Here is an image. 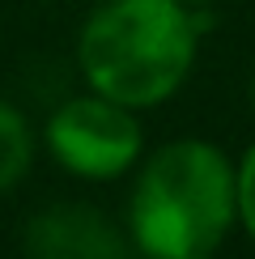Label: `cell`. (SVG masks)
Returning <instances> with one entry per match:
<instances>
[{"label":"cell","mask_w":255,"mask_h":259,"mask_svg":"<svg viewBox=\"0 0 255 259\" xmlns=\"http://www.w3.org/2000/svg\"><path fill=\"white\" fill-rule=\"evenodd\" d=\"M183 5H204V0H183Z\"/></svg>","instance_id":"cell-8"},{"label":"cell","mask_w":255,"mask_h":259,"mask_svg":"<svg viewBox=\"0 0 255 259\" xmlns=\"http://www.w3.org/2000/svg\"><path fill=\"white\" fill-rule=\"evenodd\" d=\"M251 102H255V81H251Z\"/></svg>","instance_id":"cell-9"},{"label":"cell","mask_w":255,"mask_h":259,"mask_svg":"<svg viewBox=\"0 0 255 259\" xmlns=\"http://www.w3.org/2000/svg\"><path fill=\"white\" fill-rule=\"evenodd\" d=\"M141 145L145 136L136 115L102 94L68 98L47 119V149L64 170L81 179H119L136 166Z\"/></svg>","instance_id":"cell-3"},{"label":"cell","mask_w":255,"mask_h":259,"mask_svg":"<svg viewBox=\"0 0 255 259\" xmlns=\"http://www.w3.org/2000/svg\"><path fill=\"white\" fill-rule=\"evenodd\" d=\"M30 161H34V136H30L26 115L17 106L0 102V196L21 183Z\"/></svg>","instance_id":"cell-5"},{"label":"cell","mask_w":255,"mask_h":259,"mask_svg":"<svg viewBox=\"0 0 255 259\" xmlns=\"http://www.w3.org/2000/svg\"><path fill=\"white\" fill-rule=\"evenodd\" d=\"M234 221H242V230L255 238V145L234 166Z\"/></svg>","instance_id":"cell-6"},{"label":"cell","mask_w":255,"mask_h":259,"mask_svg":"<svg viewBox=\"0 0 255 259\" xmlns=\"http://www.w3.org/2000/svg\"><path fill=\"white\" fill-rule=\"evenodd\" d=\"M187 259H212V251H204V255H187Z\"/></svg>","instance_id":"cell-7"},{"label":"cell","mask_w":255,"mask_h":259,"mask_svg":"<svg viewBox=\"0 0 255 259\" xmlns=\"http://www.w3.org/2000/svg\"><path fill=\"white\" fill-rule=\"evenodd\" d=\"M208 26L212 17L191 13L183 0H106L85 21L77 60L94 94L145 111L187 81Z\"/></svg>","instance_id":"cell-1"},{"label":"cell","mask_w":255,"mask_h":259,"mask_svg":"<svg viewBox=\"0 0 255 259\" xmlns=\"http://www.w3.org/2000/svg\"><path fill=\"white\" fill-rule=\"evenodd\" d=\"M132 242L149 259L212 251L234 225V166L208 140H175L145 161L128 204Z\"/></svg>","instance_id":"cell-2"},{"label":"cell","mask_w":255,"mask_h":259,"mask_svg":"<svg viewBox=\"0 0 255 259\" xmlns=\"http://www.w3.org/2000/svg\"><path fill=\"white\" fill-rule=\"evenodd\" d=\"M30 259H132L128 238L85 204H60L30 221L26 230Z\"/></svg>","instance_id":"cell-4"}]
</instances>
